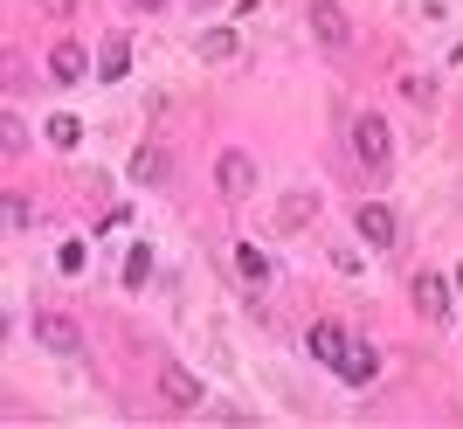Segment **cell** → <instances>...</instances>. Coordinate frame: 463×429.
Segmentation results:
<instances>
[{"instance_id": "6da1fadb", "label": "cell", "mask_w": 463, "mask_h": 429, "mask_svg": "<svg viewBox=\"0 0 463 429\" xmlns=\"http://www.w3.org/2000/svg\"><path fill=\"white\" fill-rule=\"evenodd\" d=\"M353 159H360V167H367L373 180H381L387 167H394V132H387V118H373V111H360V118H353Z\"/></svg>"}, {"instance_id": "7a4b0ae2", "label": "cell", "mask_w": 463, "mask_h": 429, "mask_svg": "<svg viewBox=\"0 0 463 429\" xmlns=\"http://www.w3.org/2000/svg\"><path fill=\"white\" fill-rule=\"evenodd\" d=\"M353 229H360L367 250H394V243H402V222H394V208H381V201H367V208L353 214Z\"/></svg>"}, {"instance_id": "3957f363", "label": "cell", "mask_w": 463, "mask_h": 429, "mask_svg": "<svg viewBox=\"0 0 463 429\" xmlns=\"http://www.w3.org/2000/svg\"><path fill=\"white\" fill-rule=\"evenodd\" d=\"M311 35H318V49H346L353 42V21L339 0H311Z\"/></svg>"}, {"instance_id": "277c9868", "label": "cell", "mask_w": 463, "mask_h": 429, "mask_svg": "<svg viewBox=\"0 0 463 429\" xmlns=\"http://www.w3.org/2000/svg\"><path fill=\"white\" fill-rule=\"evenodd\" d=\"M214 187H222L229 201H242L256 187V159L250 153H222V159H214Z\"/></svg>"}, {"instance_id": "5b68a950", "label": "cell", "mask_w": 463, "mask_h": 429, "mask_svg": "<svg viewBox=\"0 0 463 429\" xmlns=\"http://www.w3.org/2000/svg\"><path fill=\"white\" fill-rule=\"evenodd\" d=\"M346 347H353V332L332 326V319H318V326L305 332V353H311V360H326V367H339V360H346Z\"/></svg>"}, {"instance_id": "8992f818", "label": "cell", "mask_w": 463, "mask_h": 429, "mask_svg": "<svg viewBox=\"0 0 463 429\" xmlns=\"http://www.w3.org/2000/svg\"><path fill=\"white\" fill-rule=\"evenodd\" d=\"M159 395H166V409H174V415L201 409V381H194L187 367H174V360H166V367H159Z\"/></svg>"}, {"instance_id": "52a82bcc", "label": "cell", "mask_w": 463, "mask_h": 429, "mask_svg": "<svg viewBox=\"0 0 463 429\" xmlns=\"http://www.w3.org/2000/svg\"><path fill=\"white\" fill-rule=\"evenodd\" d=\"M35 339L49 353H77L83 332H77V319H70V312H35Z\"/></svg>"}, {"instance_id": "ba28073f", "label": "cell", "mask_w": 463, "mask_h": 429, "mask_svg": "<svg viewBox=\"0 0 463 429\" xmlns=\"http://www.w3.org/2000/svg\"><path fill=\"white\" fill-rule=\"evenodd\" d=\"M132 180H138V187H166V180H174V159L159 153V146H138V159H132Z\"/></svg>"}, {"instance_id": "9c48e42d", "label": "cell", "mask_w": 463, "mask_h": 429, "mask_svg": "<svg viewBox=\"0 0 463 429\" xmlns=\"http://www.w3.org/2000/svg\"><path fill=\"white\" fill-rule=\"evenodd\" d=\"M49 77L56 83H83L90 77V56H83L77 42H62V49H49Z\"/></svg>"}, {"instance_id": "30bf717a", "label": "cell", "mask_w": 463, "mask_h": 429, "mask_svg": "<svg viewBox=\"0 0 463 429\" xmlns=\"http://www.w3.org/2000/svg\"><path fill=\"white\" fill-rule=\"evenodd\" d=\"M339 374H346L353 388H367L373 374H381V353H373L367 339H353V347H346V360H339Z\"/></svg>"}, {"instance_id": "8fae6325", "label": "cell", "mask_w": 463, "mask_h": 429, "mask_svg": "<svg viewBox=\"0 0 463 429\" xmlns=\"http://www.w3.org/2000/svg\"><path fill=\"white\" fill-rule=\"evenodd\" d=\"M415 312H422V319H443L449 312V284H443V277H415Z\"/></svg>"}, {"instance_id": "7c38bea8", "label": "cell", "mask_w": 463, "mask_h": 429, "mask_svg": "<svg viewBox=\"0 0 463 429\" xmlns=\"http://www.w3.org/2000/svg\"><path fill=\"white\" fill-rule=\"evenodd\" d=\"M125 70H132V42H125V35H111L104 49H97V77H104V83H118Z\"/></svg>"}, {"instance_id": "4fadbf2b", "label": "cell", "mask_w": 463, "mask_h": 429, "mask_svg": "<svg viewBox=\"0 0 463 429\" xmlns=\"http://www.w3.org/2000/svg\"><path fill=\"white\" fill-rule=\"evenodd\" d=\"M235 271L250 277V284H270V256L256 250V243H242V250H235Z\"/></svg>"}, {"instance_id": "5bb4252c", "label": "cell", "mask_w": 463, "mask_h": 429, "mask_svg": "<svg viewBox=\"0 0 463 429\" xmlns=\"http://www.w3.org/2000/svg\"><path fill=\"white\" fill-rule=\"evenodd\" d=\"M201 56H208V62H229L235 56V35H229V28H208V35H201Z\"/></svg>"}, {"instance_id": "9a60e30c", "label": "cell", "mask_w": 463, "mask_h": 429, "mask_svg": "<svg viewBox=\"0 0 463 429\" xmlns=\"http://www.w3.org/2000/svg\"><path fill=\"white\" fill-rule=\"evenodd\" d=\"M146 277H153V250H132L125 256V284H146Z\"/></svg>"}, {"instance_id": "2e32d148", "label": "cell", "mask_w": 463, "mask_h": 429, "mask_svg": "<svg viewBox=\"0 0 463 429\" xmlns=\"http://www.w3.org/2000/svg\"><path fill=\"white\" fill-rule=\"evenodd\" d=\"M49 138H56V146H77L83 125H77V118H49Z\"/></svg>"}, {"instance_id": "e0dca14e", "label": "cell", "mask_w": 463, "mask_h": 429, "mask_svg": "<svg viewBox=\"0 0 463 429\" xmlns=\"http://www.w3.org/2000/svg\"><path fill=\"white\" fill-rule=\"evenodd\" d=\"M0 222H7V229H28V201H21V195H7V208H0Z\"/></svg>"}, {"instance_id": "ac0fdd59", "label": "cell", "mask_w": 463, "mask_h": 429, "mask_svg": "<svg viewBox=\"0 0 463 429\" xmlns=\"http://www.w3.org/2000/svg\"><path fill=\"white\" fill-rule=\"evenodd\" d=\"M35 7H42V14H49V21H70V14H77V7H83V0H35Z\"/></svg>"}, {"instance_id": "d6986e66", "label": "cell", "mask_w": 463, "mask_h": 429, "mask_svg": "<svg viewBox=\"0 0 463 429\" xmlns=\"http://www.w3.org/2000/svg\"><path fill=\"white\" fill-rule=\"evenodd\" d=\"M0 146H7V153H21V146H28V132H21V118H7V125H0Z\"/></svg>"}, {"instance_id": "ffe728a7", "label": "cell", "mask_w": 463, "mask_h": 429, "mask_svg": "<svg viewBox=\"0 0 463 429\" xmlns=\"http://www.w3.org/2000/svg\"><path fill=\"white\" fill-rule=\"evenodd\" d=\"M305 214H311V195H290V201H284V222H290V229H298Z\"/></svg>"}, {"instance_id": "44dd1931", "label": "cell", "mask_w": 463, "mask_h": 429, "mask_svg": "<svg viewBox=\"0 0 463 429\" xmlns=\"http://www.w3.org/2000/svg\"><path fill=\"white\" fill-rule=\"evenodd\" d=\"M132 7H146V14H153V7H166V0H132Z\"/></svg>"}]
</instances>
